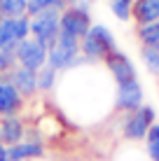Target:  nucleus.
<instances>
[{
  "instance_id": "nucleus-12",
  "label": "nucleus",
  "mask_w": 159,
  "mask_h": 161,
  "mask_svg": "<svg viewBox=\"0 0 159 161\" xmlns=\"http://www.w3.org/2000/svg\"><path fill=\"white\" fill-rule=\"evenodd\" d=\"M24 121H21L19 117H3L0 119V140L5 142L7 147L16 145V142L24 140Z\"/></svg>"
},
{
  "instance_id": "nucleus-14",
  "label": "nucleus",
  "mask_w": 159,
  "mask_h": 161,
  "mask_svg": "<svg viewBox=\"0 0 159 161\" xmlns=\"http://www.w3.org/2000/svg\"><path fill=\"white\" fill-rule=\"evenodd\" d=\"M133 16L143 26L157 24L159 21V0H136L133 5Z\"/></svg>"
},
{
  "instance_id": "nucleus-24",
  "label": "nucleus",
  "mask_w": 159,
  "mask_h": 161,
  "mask_svg": "<svg viewBox=\"0 0 159 161\" xmlns=\"http://www.w3.org/2000/svg\"><path fill=\"white\" fill-rule=\"evenodd\" d=\"M124 3H129V5H131V3H133V0H124Z\"/></svg>"
},
{
  "instance_id": "nucleus-21",
  "label": "nucleus",
  "mask_w": 159,
  "mask_h": 161,
  "mask_svg": "<svg viewBox=\"0 0 159 161\" xmlns=\"http://www.w3.org/2000/svg\"><path fill=\"white\" fill-rule=\"evenodd\" d=\"M110 7H112V14L117 16V19H122V21H127L131 16V5L124 3V0H112Z\"/></svg>"
},
{
  "instance_id": "nucleus-13",
  "label": "nucleus",
  "mask_w": 159,
  "mask_h": 161,
  "mask_svg": "<svg viewBox=\"0 0 159 161\" xmlns=\"http://www.w3.org/2000/svg\"><path fill=\"white\" fill-rule=\"evenodd\" d=\"M42 154H45V147L40 140H21L9 147V161H28L42 157Z\"/></svg>"
},
{
  "instance_id": "nucleus-18",
  "label": "nucleus",
  "mask_w": 159,
  "mask_h": 161,
  "mask_svg": "<svg viewBox=\"0 0 159 161\" xmlns=\"http://www.w3.org/2000/svg\"><path fill=\"white\" fill-rule=\"evenodd\" d=\"M147 140V154L152 161H159V124H152V129L145 136Z\"/></svg>"
},
{
  "instance_id": "nucleus-9",
  "label": "nucleus",
  "mask_w": 159,
  "mask_h": 161,
  "mask_svg": "<svg viewBox=\"0 0 159 161\" xmlns=\"http://www.w3.org/2000/svg\"><path fill=\"white\" fill-rule=\"evenodd\" d=\"M21 105H24L21 93L14 89V84L7 77H3L0 80V117H14L21 110Z\"/></svg>"
},
{
  "instance_id": "nucleus-3",
  "label": "nucleus",
  "mask_w": 159,
  "mask_h": 161,
  "mask_svg": "<svg viewBox=\"0 0 159 161\" xmlns=\"http://www.w3.org/2000/svg\"><path fill=\"white\" fill-rule=\"evenodd\" d=\"M59 21H61L59 12H42V14L31 16V37L37 40L40 44H45L47 49H52L59 33H61Z\"/></svg>"
},
{
  "instance_id": "nucleus-8",
  "label": "nucleus",
  "mask_w": 159,
  "mask_h": 161,
  "mask_svg": "<svg viewBox=\"0 0 159 161\" xmlns=\"http://www.w3.org/2000/svg\"><path fill=\"white\" fill-rule=\"evenodd\" d=\"M105 65L112 73V77L117 80V84L136 80V68H133V63H131V58H127L122 52H117V49L105 56Z\"/></svg>"
},
{
  "instance_id": "nucleus-16",
  "label": "nucleus",
  "mask_w": 159,
  "mask_h": 161,
  "mask_svg": "<svg viewBox=\"0 0 159 161\" xmlns=\"http://www.w3.org/2000/svg\"><path fill=\"white\" fill-rule=\"evenodd\" d=\"M68 0H28V16L42 14V12H59L65 9Z\"/></svg>"
},
{
  "instance_id": "nucleus-19",
  "label": "nucleus",
  "mask_w": 159,
  "mask_h": 161,
  "mask_svg": "<svg viewBox=\"0 0 159 161\" xmlns=\"http://www.w3.org/2000/svg\"><path fill=\"white\" fill-rule=\"evenodd\" d=\"M54 80H56V70H54L52 65H45V68L37 73V89L49 91V89L54 86Z\"/></svg>"
},
{
  "instance_id": "nucleus-7",
  "label": "nucleus",
  "mask_w": 159,
  "mask_h": 161,
  "mask_svg": "<svg viewBox=\"0 0 159 161\" xmlns=\"http://www.w3.org/2000/svg\"><path fill=\"white\" fill-rule=\"evenodd\" d=\"M152 121H155V110H152L150 105H140L127 119V124H124V136L131 138V140H140V138H145L147 131L152 129Z\"/></svg>"
},
{
  "instance_id": "nucleus-2",
  "label": "nucleus",
  "mask_w": 159,
  "mask_h": 161,
  "mask_svg": "<svg viewBox=\"0 0 159 161\" xmlns=\"http://www.w3.org/2000/svg\"><path fill=\"white\" fill-rule=\"evenodd\" d=\"M115 47H117V42L105 26H91L82 40V52L87 58H105L108 54L115 52Z\"/></svg>"
},
{
  "instance_id": "nucleus-11",
  "label": "nucleus",
  "mask_w": 159,
  "mask_h": 161,
  "mask_svg": "<svg viewBox=\"0 0 159 161\" xmlns=\"http://www.w3.org/2000/svg\"><path fill=\"white\" fill-rule=\"evenodd\" d=\"M7 80L14 84V89L21 93V98L26 96H33V93L37 91V73H33L28 68H21V65H16L12 73L7 75Z\"/></svg>"
},
{
  "instance_id": "nucleus-1",
  "label": "nucleus",
  "mask_w": 159,
  "mask_h": 161,
  "mask_svg": "<svg viewBox=\"0 0 159 161\" xmlns=\"http://www.w3.org/2000/svg\"><path fill=\"white\" fill-rule=\"evenodd\" d=\"M31 37V19H5L0 16V52H14L24 40Z\"/></svg>"
},
{
  "instance_id": "nucleus-17",
  "label": "nucleus",
  "mask_w": 159,
  "mask_h": 161,
  "mask_svg": "<svg viewBox=\"0 0 159 161\" xmlns=\"http://www.w3.org/2000/svg\"><path fill=\"white\" fill-rule=\"evenodd\" d=\"M138 35H140V40L147 44V49H155V52H159V21H157V24L140 26Z\"/></svg>"
},
{
  "instance_id": "nucleus-6",
  "label": "nucleus",
  "mask_w": 159,
  "mask_h": 161,
  "mask_svg": "<svg viewBox=\"0 0 159 161\" xmlns=\"http://www.w3.org/2000/svg\"><path fill=\"white\" fill-rule=\"evenodd\" d=\"M77 54H80L77 37H70V35H65V33H59V37H56V42H54V47L49 49L47 63L52 65L54 70H63V68H68L70 63H75Z\"/></svg>"
},
{
  "instance_id": "nucleus-15",
  "label": "nucleus",
  "mask_w": 159,
  "mask_h": 161,
  "mask_svg": "<svg viewBox=\"0 0 159 161\" xmlns=\"http://www.w3.org/2000/svg\"><path fill=\"white\" fill-rule=\"evenodd\" d=\"M0 16L5 19L28 16V0H0Z\"/></svg>"
},
{
  "instance_id": "nucleus-22",
  "label": "nucleus",
  "mask_w": 159,
  "mask_h": 161,
  "mask_svg": "<svg viewBox=\"0 0 159 161\" xmlns=\"http://www.w3.org/2000/svg\"><path fill=\"white\" fill-rule=\"evenodd\" d=\"M143 58L147 63V68H150V73L159 75V52H155V49H143Z\"/></svg>"
},
{
  "instance_id": "nucleus-5",
  "label": "nucleus",
  "mask_w": 159,
  "mask_h": 161,
  "mask_svg": "<svg viewBox=\"0 0 159 161\" xmlns=\"http://www.w3.org/2000/svg\"><path fill=\"white\" fill-rule=\"evenodd\" d=\"M59 28H61V33H65V35H70V37H77V40L84 37L91 28V16L87 12V7H82V5H70L68 9H63Z\"/></svg>"
},
{
  "instance_id": "nucleus-20",
  "label": "nucleus",
  "mask_w": 159,
  "mask_h": 161,
  "mask_svg": "<svg viewBox=\"0 0 159 161\" xmlns=\"http://www.w3.org/2000/svg\"><path fill=\"white\" fill-rule=\"evenodd\" d=\"M14 68H16L14 52H0V80H3V77H7Z\"/></svg>"
},
{
  "instance_id": "nucleus-10",
  "label": "nucleus",
  "mask_w": 159,
  "mask_h": 161,
  "mask_svg": "<svg viewBox=\"0 0 159 161\" xmlns=\"http://www.w3.org/2000/svg\"><path fill=\"white\" fill-rule=\"evenodd\" d=\"M143 105V89L138 80L124 82L117 86V108L119 110H138Z\"/></svg>"
},
{
  "instance_id": "nucleus-4",
  "label": "nucleus",
  "mask_w": 159,
  "mask_h": 161,
  "mask_svg": "<svg viewBox=\"0 0 159 161\" xmlns=\"http://www.w3.org/2000/svg\"><path fill=\"white\" fill-rule=\"evenodd\" d=\"M14 58H16V65L21 68H28L33 73H40L42 68L47 65V58H49V49L45 44H40L37 40H24L19 47L14 49Z\"/></svg>"
},
{
  "instance_id": "nucleus-23",
  "label": "nucleus",
  "mask_w": 159,
  "mask_h": 161,
  "mask_svg": "<svg viewBox=\"0 0 159 161\" xmlns=\"http://www.w3.org/2000/svg\"><path fill=\"white\" fill-rule=\"evenodd\" d=\"M0 161H9V147L0 140Z\"/></svg>"
}]
</instances>
